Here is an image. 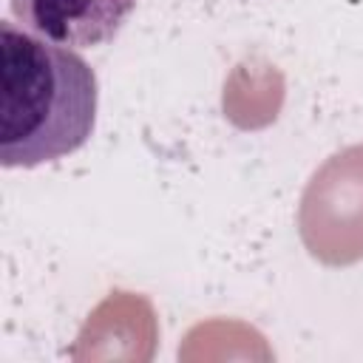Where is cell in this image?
I'll use <instances>...</instances> for the list:
<instances>
[{
    "label": "cell",
    "instance_id": "obj_5",
    "mask_svg": "<svg viewBox=\"0 0 363 363\" xmlns=\"http://www.w3.org/2000/svg\"><path fill=\"white\" fill-rule=\"evenodd\" d=\"M252 65L255 62H241L224 85V111L241 128H258L272 122L284 96L281 74L267 62H261V68Z\"/></svg>",
    "mask_w": 363,
    "mask_h": 363
},
{
    "label": "cell",
    "instance_id": "obj_2",
    "mask_svg": "<svg viewBox=\"0 0 363 363\" xmlns=\"http://www.w3.org/2000/svg\"><path fill=\"white\" fill-rule=\"evenodd\" d=\"M306 252L326 267L363 258V142L332 153L306 182L298 207Z\"/></svg>",
    "mask_w": 363,
    "mask_h": 363
},
{
    "label": "cell",
    "instance_id": "obj_3",
    "mask_svg": "<svg viewBox=\"0 0 363 363\" xmlns=\"http://www.w3.org/2000/svg\"><path fill=\"white\" fill-rule=\"evenodd\" d=\"M159 320L153 303L128 289L108 292L85 318L68 357L71 360H133L147 363L156 354Z\"/></svg>",
    "mask_w": 363,
    "mask_h": 363
},
{
    "label": "cell",
    "instance_id": "obj_1",
    "mask_svg": "<svg viewBox=\"0 0 363 363\" xmlns=\"http://www.w3.org/2000/svg\"><path fill=\"white\" fill-rule=\"evenodd\" d=\"M96 74L71 48L0 20V164L37 167L79 150L96 125Z\"/></svg>",
    "mask_w": 363,
    "mask_h": 363
},
{
    "label": "cell",
    "instance_id": "obj_4",
    "mask_svg": "<svg viewBox=\"0 0 363 363\" xmlns=\"http://www.w3.org/2000/svg\"><path fill=\"white\" fill-rule=\"evenodd\" d=\"M9 6L37 37L65 48H94L122 28L136 0H9Z\"/></svg>",
    "mask_w": 363,
    "mask_h": 363
}]
</instances>
